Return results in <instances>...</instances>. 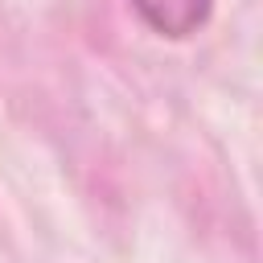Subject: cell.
Wrapping results in <instances>:
<instances>
[{
    "label": "cell",
    "instance_id": "1",
    "mask_svg": "<svg viewBox=\"0 0 263 263\" xmlns=\"http://www.w3.org/2000/svg\"><path fill=\"white\" fill-rule=\"evenodd\" d=\"M214 0H136V12L164 37H189L205 25Z\"/></svg>",
    "mask_w": 263,
    "mask_h": 263
}]
</instances>
